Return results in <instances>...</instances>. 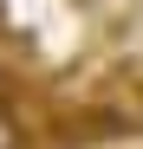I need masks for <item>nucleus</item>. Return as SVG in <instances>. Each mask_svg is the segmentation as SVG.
Returning a JSON list of instances; mask_svg holds the SVG:
<instances>
[{"label":"nucleus","mask_w":143,"mask_h":149,"mask_svg":"<svg viewBox=\"0 0 143 149\" xmlns=\"http://www.w3.org/2000/svg\"><path fill=\"white\" fill-rule=\"evenodd\" d=\"M0 149H33V130L20 123V110L0 97Z\"/></svg>","instance_id":"f257e3e1"}]
</instances>
